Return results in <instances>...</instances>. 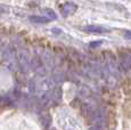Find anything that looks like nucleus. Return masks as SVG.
<instances>
[{"mask_svg": "<svg viewBox=\"0 0 131 130\" xmlns=\"http://www.w3.org/2000/svg\"><path fill=\"white\" fill-rule=\"evenodd\" d=\"M5 13H7V9H6V8H5V7L0 6V15L5 14Z\"/></svg>", "mask_w": 131, "mask_h": 130, "instance_id": "8", "label": "nucleus"}, {"mask_svg": "<svg viewBox=\"0 0 131 130\" xmlns=\"http://www.w3.org/2000/svg\"><path fill=\"white\" fill-rule=\"evenodd\" d=\"M83 31L88 32V33H105L107 32V30L99 25H87L83 27Z\"/></svg>", "mask_w": 131, "mask_h": 130, "instance_id": "3", "label": "nucleus"}, {"mask_svg": "<svg viewBox=\"0 0 131 130\" xmlns=\"http://www.w3.org/2000/svg\"><path fill=\"white\" fill-rule=\"evenodd\" d=\"M103 44L102 40H98V41H94V42H90V48H96V47H99L100 45Z\"/></svg>", "mask_w": 131, "mask_h": 130, "instance_id": "5", "label": "nucleus"}, {"mask_svg": "<svg viewBox=\"0 0 131 130\" xmlns=\"http://www.w3.org/2000/svg\"><path fill=\"white\" fill-rule=\"evenodd\" d=\"M124 37L127 39H129L131 40V31H125V33H124Z\"/></svg>", "mask_w": 131, "mask_h": 130, "instance_id": "7", "label": "nucleus"}, {"mask_svg": "<svg viewBox=\"0 0 131 130\" xmlns=\"http://www.w3.org/2000/svg\"><path fill=\"white\" fill-rule=\"evenodd\" d=\"M30 21L32 22V23H37V24H46L48 22L50 21V18H48V17H45V16H30Z\"/></svg>", "mask_w": 131, "mask_h": 130, "instance_id": "4", "label": "nucleus"}, {"mask_svg": "<svg viewBox=\"0 0 131 130\" xmlns=\"http://www.w3.org/2000/svg\"><path fill=\"white\" fill-rule=\"evenodd\" d=\"M46 13H48V15H49L50 18H57V15L55 14L54 10H51V9H46Z\"/></svg>", "mask_w": 131, "mask_h": 130, "instance_id": "6", "label": "nucleus"}, {"mask_svg": "<svg viewBox=\"0 0 131 130\" xmlns=\"http://www.w3.org/2000/svg\"><path fill=\"white\" fill-rule=\"evenodd\" d=\"M91 130H103L106 124V111L104 109L95 110L91 114Z\"/></svg>", "mask_w": 131, "mask_h": 130, "instance_id": "1", "label": "nucleus"}, {"mask_svg": "<svg viewBox=\"0 0 131 130\" xmlns=\"http://www.w3.org/2000/svg\"><path fill=\"white\" fill-rule=\"evenodd\" d=\"M52 130H55V129H52Z\"/></svg>", "mask_w": 131, "mask_h": 130, "instance_id": "9", "label": "nucleus"}, {"mask_svg": "<svg viewBox=\"0 0 131 130\" xmlns=\"http://www.w3.org/2000/svg\"><path fill=\"white\" fill-rule=\"evenodd\" d=\"M77 5L73 4V2H67V4H65L64 6L62 7V14L64 17L69 16V15H72L73 13H75V10H77Z\"/></svg>", "mask_w": 131, "mask_h": 130, "instance_id": "2", "label": "nucleus"}]
</instances>
